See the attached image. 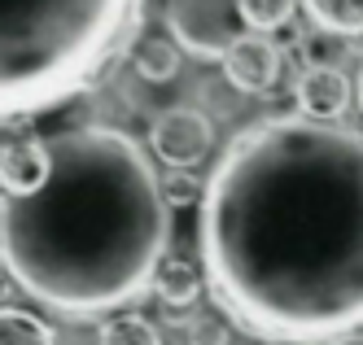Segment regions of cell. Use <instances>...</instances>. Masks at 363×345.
<instances>
[{"mask_svg": "<svg viewBox=\"0 0 363 345\" xmlns=\"http://www.w3.org/2000/svg\"><path fill=\"white\" fill-rule=\"evenodd\" d=\"M280 66H284L280 48H276V40H267L263 31H245L237 44L223 52V79H228L237 92H245V96H258V92L276 88Z\"/></svg>", "mask_w": 363, "mask_h": 345, "instance_id": "8992f818", "label": "cell"}, {"mask_svg": "<svg viewBox=\"0 0 363 345\" xmlns=\"http://www.w3.org/2000/svg\"><path fill=\"white\" fill-rule=\"evenodd\" d=\"M350 79L342 66H306L298 74V88H294V101L306 118H320V123H337L346 110H350Z\"/></svg>", "mask_w": 363, "mask_h": 345, "instance_id": "52a82bcc", "label": "cell"}, {"mask_svg": "<svg viewBox=\"0 0 363 345\" xmlns=\"http://www.w3.org/2000/svg\"><path fill=\"white\" fill-rule=\"evenodd\" d=\"M13 293H18V280L9 276L5 262H0V306H9V302H13Z\"/></svg>", "mask_w": 363, "mask_h": 345, "instance_id": "ac0fdd59", "label": "cell"}, {"mask_svg": "<svg viewBox=\"0 0 363 345\" xmlns=\"http://www.w3.org/2000/svg\"><path fill=\"white\" fill-rule=\"evenodd\" d=\"M149 149L162 166H184L193 171L197 162H206V153L215 149V127L201 110H189V105H171L153 118L149 127Z\"/></svg>", "mask_w": 363, "mask_h": 345, "instance_id": "5b68a950", "label": "cell"}, {"mask_svg": "<svg viewBox=\"0 0 363 345\" xmlns=\"http://www.w3.org/2000/svg\"><path fill=\"white\" fill-rule=\"evenodd\" d=\"M158 179H162V197H167L171 210L201 205V193H206V179L201 175H193L184 166H167V175H158Z\"/></svg>", "mask_w": 363, "mask_h": 345, "instance_id": "9a60e30c", "label": "cell"}, {"mask_svg": "<svg viewBox=\"0 0 363 345\" xmlns=\"http://www.w3.org/2000/svg\"><path fill=\"white\" fill-rule=\"evenodd\" d=\"M302 52H306V66H342L350 57V40L333 35V31H320V35H306Z\"/></svg>", "mask_w": 363, "mask_h": 345, "instance_id": "e0dca14e", "label": "cell"}, {"mask_svg": "<svg viewBox=\"0 0 363 345\" xmlns=\"http://www.w3.org/2000/svg\"><path fill=\"white\" fill-rule=\"evenodd\" d=\"M294 9H298V0H241V13H245V26L250 31H280V26H289L294 22Z\"/></svg>", "mask_w": 363, "mask_h": 345, "instance_id": "5bb4252c", "label": "cell"}, {"mask_svg": "<svg viewBox=\"0 0 363 345\" xmlns=\"http://www.w3.org/2000/svg\"><path fill=\"white\" fill-rule=\"evenodd\" d=\"M0 345H57V332L35 310L0 306Z\"/></svg>", "mask_w": 363, "mask_h": 345, "instance_id": "4fadbf2b", "label": "cell"}, {"mask_svg": "<svg viewBox=\"0 0 363 345\" xmlns=\"http://www.w3.org/2000/svg\"><path fill=\"white\" fill-rule=\"evenodd\" d=\"M179 57H184V48L171 40V31L167 35L145 31L132 44V66H136V74L145 79V84H171V79L179 74Z\"/></svg>", "mask_w": 363, "mask_h": 345, "instance_id": "30bf717a", "label": "cell"}, {"mask_svg": "<svg viewBox=\"0 0 363 345\" xmlns=\"http://www.w3.org/2000/svg\"><path fill=\"white\" fill-rule=\"evenodd\" d=\"M354 96H359V110H363V70H359V88H354Z\"/></svg>", "mask_w": 363, "mask_h": 345, "instance_id": "d6986e66", "label": "cell"}, {"mask_svg": "<svg viewBox=\"0 0 363 345\" xmlns=\"http://www.w3.org/2000/svg\"><path fill=\"white\" fill-rule=\"evenodd\" d=\"M171 249V205L149 153L118 127L48 136V179L0 193V262L31 302L92 319L140 302Z\"/></svg>", "mask_w": 363, "mask_h": 345, "instance_id": "7a4b0ae2", "label": "cell"}, {"mask_svg": "<svg viewBox=\"0 0 363 345\" xmlns=\"http://www.w3.org/2000/svg\"><path fill=\"white\" fill-rule=\"evenodd\" d=\"M162 22L171 40L201 62H223V52L250 31L241 0H167Z\"/></svg>", "mask_w": 363, "mask_h": 345, "instance_id": "277c9868", "label": "cell"}, {"mask_svg": "<svg viewBox=\"0 0 363 345\" xmlns=\"http://www.w3.org/2000/svg\"><path fill=\"white\" fill-rule=\"evenodd\" d=\"M241 345H250V341H241Z\"/></svg>", "mask_w": 363, "mask_h": 345, "instance_id": "44dd1931", "label": "cell"}, {"mask_svg": "<svg viewBox=\"0 0 363 345\" xmlns=\"http://www.w3.org/2000/svg\"><path fill=\"white\" fill-rule=\"evenodd\" d=\"M346 345H363V341H346Z\"/></svg>", "mask_w": 363, "mask_h": 345, "instance_id": "ffe728a7", "label": "cell"}, {"mask_svg": "<svg viewBox=\"0 0 363 345\" xmlns=\"http://www.w3.org/2000/svg\"><path fill=\"white\" fill-rule=\"evenodd\" d=\"M189 345H232V319L223 310H197L189 315Z\"/></svg>", "mask_w": 363, "mask_h": 345, "instance_id": "2e32d148", "label": "cell"}, {"mask_svg": "<svg viewBox=\"0 0 363 345\" xmlns=\"http://www.w3.org/2000/svg\"><path fill=\"white\" fill-rule=\"evenodd\" d=\"M201 288H206V276L189 258H162L158 276H153V293L167 310H189L201 298Z\"/></svg>", "mask_w": 363, "mask_h": 345, "instance_id": "9c48e42d", "label": "cell"}, {"mask_svg": "<svg viewBox=\"0 0 363 345\" xmlns=\"http://www.w3.org/2000/svg\"><path fill=\"white\" fill-rule=\"evenodd\" d=\"M306 9V18L320 26V31H333V35H363V0H298Z\"/></svg>", "mask_w": 363, "mask_h": 345, "instance_id": "8fae6325", "label": "cell"}, {"mask_svg": "<svg viewBox=\"0 0 363 345\" xmlns=\"http://www.w3.org/2000/svg\"><path fill=\"white\" fill-rule=\"evenodd\" d=\"M48 179V140H5L0 145V193L27 197Z\"/></svg>", "mask_w": 363, "mask_h": 345, "instance_id": "ba28073f", "label": "cell"}, {"mask_svg": "<svg viewBox=\"0 0 363 345\" xmlns=\"http://www.w3.org/2000/svg\"><path fill=\"white\" fill-rule=\"evenodd\" d=\"M96 345H167V341H162V332H158L153 319H145L136 310H118V315H110V319L101 324Z\"/></svg>", "mask_w": 363, "mask_h": 345, "instance_id": "7c38bea8", "label": "cell"}, {"mask_svg": "<svg viewBox=\"0 0 363 345\" xmlns=\"http://www.w3.org/2000/svg\"><path fill=\"white\" fill-rule=\"evenodd\" d=\"M215 306L276 345L363 332V131L306 114L258 118L219 153L197 205Z\"/></svg>", "mask_w": 363, "mask_h": 345, "instance_id": "6da1fadb", "label": "cell"}, {"mask_svg": "<svg viewBox=\"0 0 363 345\" xmlns=\"http://www.w3.org/2000/svg\"><path fill=\"white\" fill-rule=\"evenodd\" d=\"M145 0H0V123L84 96L140 22Z\"/></svg>", "mask_w": 363, "mask_h": 345, "instance_id": "3957f363", "label": "cell"}]
</instances>
